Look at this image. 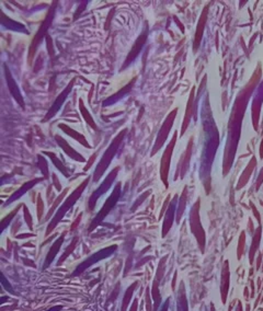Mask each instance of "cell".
I'll return each mask as SVG.
<instances>
[{
  "mask_svg": "<svg viewBox=\"0 0 263 311\" xmlns=\"http://www.w3.org/2000/svg\"><path fill=\"white\" fill-rule=\"evenodd\" d=\"M88 183V181H86V182H84V184L80 186V188H78L76 190V191L72 193V195L70 196V197H68V200H66V203L64 204V206L63 207H60L59 208V210H58V213H57V215L55 216V219L53 220L52 223H49V226H48V229H47V233H49V232L52 231V229L53 228H55L56 226V223H58L63 217H64L65 215V213L68 210V208L69 207H71L72 206V204L76 202V200L79 197L80 195H81V193H82V191H84V186H86V184Z\"/></svg>",
  "mask_w": 263,
  "mask_h": 311,
  "instance_id": "cell-1",
  "label": "cell"
},
{
  "mask_svg": "<svg viewBox=\"0 0 263 311\" xmlns=\"http://www.w3.org/2000/svg\"><path fill=\"white\" fill-rule=\"evenodd\" d=\"M115 249H116L115 245H114V247L106 248V249H103V250L99 251L98 253H96V254H93L92 256H90V258L86 260V261H84V262L81 264V265H79V266L77 267L76 272H75V275L79 274V273H81V272H84V270L87 268V267L91 266L92 264L96 263V262H98V261H100V260H102V259H104V258H106V256L111 255L112 252L114 251Z\"/></svg>",
  "mask_w": 263,
  "mask_h": 311,
  "instance_id": "cell-2",
  "label": "cell"
},
{
  "mask_svg": "<svg viewBox=\"0 0 263 311\" xmlns=\"http://www.w3.org/2000/svg\"><path fill=\"white\" fill-rule=\"evenodd\" d=\"M119 195H120V184L117 185V188H116L115 191L112 193L111 197H110V198L106 200V203L104 204V206H103V208H102V210L100 211V214L98 215V218H96V220H94V221H93V223H92L91 229H92V228H94V226L99 223L100 220H102L104 217H105V216L108 215V213L111 210L112 206H113V205L116 203V200H117V198H119Z\"/></svg>",
  "mask_w": 263,
  "mask_h": 311,
  "instance_id": "cell-3",
  "label": "cell"
},
{
  "mask_svg": "<svg viewBox=\"0 0 263 311\" xmlns=\"http://www.w3.org/2000/svg\"><path fill=\"white\" fill-rule=\"evenodd\" d=\"M164 273V259L161 261V263L159 264L158 266V270H157V275H156V278L154 280V286H152V297H154V300H155V309L158 308L160 303V294H159V283L160 279L162 277Z\"/></svg>",
  "mask_w": 263,
  "mask_h": 311,
  "instance_id": "cell-4",
  "label": "cell"
},
{
  "mask_svg": "<svg viewBox=\"0 0 263 311\" xmlns=\"http://www.w3.org/2000/svg\"><path fill=\"white\" fill-rule=\"evenodd\" d=\"M222 297H223V302H226L228 294V287H229V266L227 263H225V266L223 268V274H222Z\"/></svg>",
  "mask_w": 263,
  "mask_h": 311,
  "instance_id": "cell-5",
  "label": "cell"
},
{
  "mask_svg": "<svg viewBox=\"0 0 263 311\" xmlns=\"http://www.w3.org/2000/svg\"><path fill=\"white\" fill-rule=\"evenodd\" d=\"M116 172H117V171H115V172L113 171V172H112L111 174L109 175L108 179H106V181H104V183L102 184V186H101V188H100L98 191H96V193L92 195L91 200H90V207H91V208H93V204H94V202H96L98 198H99L100 195H101V194H103L104 192H105L109 188H110L112 180L114 179V178H115V175H116Z\"/></svg>",
  "mask_w": 263,
  "mask_h": 311,
  "instance_id": "cell-6",
  "label": "cell"
},
{
  "mask_svg": "<svg viewBox=\"0 0 263 311\" xmlns=\"http://www.w3.org/2000/svg\"><path fill=\"white\" fill-rule=\"evenodd\" d=\"M63 241H64V235H61L59 239L53 244V247L51 248V250H49V252H48L47 258H46V260H45V265H44L45 267H47L48 265L53 262V260L55 259L56 254H57V252H58V250H59V248H60V245H61V243H63Z\"/></svg>",
  "mask_w": 263,
  "mask_h": 311,
  "instance_id": "cell-7",
  "label": "cell"
},
{
  "mask_svg": "<svg viewBox=\"0 0 263 311\" xmlns=\"http://www.w3.org/2000/svg\"><path fill=\"white\" fill-rule=\"evenodd\" d=\"M136 286H137V283H134L132 286L128 287L127 291L125 292V296L123 297V302H122V309H121V311H126V308H127V306L129 305L132 295H133V292H134V290H135Z\"/></svg>",
  "mask_w": 263,
  "mask_h": 311,
  "instance_id": "cell-8",
  "label": "cell"
},
{
  "mask_svg": "<svg viewBox=\"0 0 263 311\" xmlns=\"http://www.w3.org/2000/svg\"><path fill=\"white\" fill-rule=\"evenodd\" d=\"M182 286H181V290H180L179 294V311H187V301H185V295L183 294V289H182Z\"/></svg>",
  "mask_w": 263,
  "mask_h": 311,
  "instance_id": "cell-9",
  "label": "cell"
},
{
  "mask_svg": "<svg viewBox=\"0 0 263 311\" xmlns=\"http://www.w3.org/2000/svg\"><path fill=\"white\" fill-rule=\"evenodd\" d=\"M75 247H76V240H75V241L72 242V243H71V245H69V247H68V249H67V250H66V251H65V253H64V254H63V255L60 256L59 261H58V265H60V264L63 263V262H64L65 260L67 259V256L69 255V254H71V252L74 251V249H75Z\"/></svg>",
  "mask_w": 263,
  "mask_h": 311,
  "instance_id": "cell-10",
  "label": "cell"
},
{
  "mask_svg": "<svg viewBox=\"0 0 263 311\" xmlns=\"http://www.w3.org/2000/svg\"><path fill=\"white\" fill-rule=\"evenodd\" d=\"M136 310H137V299L134 300V302H133L131 309H129V311H136Z\"/></svg>",
  "mask_w": 263,
  "mask_h": 311,
  "instance_id": "cell-11",
  "label": "cell"
},
{
  "mask_svg": "<svg viewBox=\"0 0 263 311\" xmlns=\"http://www.w3.org/2000/svg\"><path fill=\"white\" fill-rule=\"evenodd\" d=\"M237 311H242V309H241V305H240V302L238 303V309H237Z\"/></svg>",
  "mask_w": 263,
  "mask_h": 311,
  "instance_id": "cell-12",
  "label": "cell"
},
{
  "mask_svg": "<svg viewBox=\"0 0 263 311\" xmlns=\"http://www.w3.org/2000/svg\"><path fill=\"white\" fill-rule=\"evenodd\" d=\"M167 309H168V303H166V305H164V309H162L161 311H167Z\"/></svg>",
  "mask_w": 263,
  "mask_h": 311,
  "instance_id": "cell-13",
  "label": "cell"
}]
</instances>
